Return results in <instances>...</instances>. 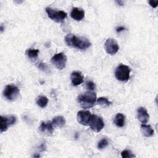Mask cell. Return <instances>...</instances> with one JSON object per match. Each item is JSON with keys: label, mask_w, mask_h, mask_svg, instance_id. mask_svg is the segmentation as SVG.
I'll return each instance as SVG.
<instances>
[{"label": "cell", "mask_w": 158, "mask_h": 158, "mask_svg": "<svg viewBox=\"0 0 158 158\" xmlns=\"http://www.w3.org/2000/svg\"><path fill=\"white\" fill-rule=\"evenodd\" d=\"M65 42L67 46L80 50H86L91 44L88 39L84 37L77 36L72 33H69L65 36Z\"/></svg>", "instance_id": "1"}, {"label": "cell", "mask_w": 158, "mask_h": 158, "mask_svg": "<svg viewBox=\"0 0 158 158\" xmlns=\"http://www.w3.org/2000/svg\"><path fill=\"white\" fill-rule=\"evenodd\" d=\"M77 101L83 109L91 108L93 107L96 101V94L91 91H86L80 94L77 98Z\"/></svg>", "instance_id": "2"}, {"label": "cell", "mask_w": 158, "mask_h": 158, "mask_svg": "<svg viewBox=\"0 0 158 158\" xmlns=\"http://www.w3.org/2000/svg\"><path fill=\"white\" fill-rule=\"evenodd\" d=\"M131 69L125 65L120 64L115 69V76L120 81H127L130 78Z\"/></svg>", "instance_id": "3"}, {"label": "cell", "mask_w": 158, "mask_h": 158, "mask_svg": "<svg viewBox=\"0 0 158 158\" xmlns=\"http://www.w3.org/2000/svg\"><path fill=\"white\" fill-rule=\"evenodd\" d=\"M45 10L48 14V16L51 20L57 23L62 22L67 16V14L63 10H57L49 7H46Z\"/></svg>", "instance_id": "4"}, {"label": "cell", "mask_w": 158, "mask_h": 158, "mask_svg": "<svg viewBox=\"0 0 158 158\" xmlns=\"http://www.w3.org/2000/svg\"><path fill=\"white\" fill-rule=\"evenodd\" d=\"M20 93L18 86L14 85H7L3 91V96L9 101L15 100Z\"/></svg>", "instance_id": "5"}, {"label": "cell", "mask_w": 158, "mask_h": 158, "mask_svg": "<svg viewBox=\"0 0 158 158\" xmlns=\"http://www.w3.org/2000/svg\"><path fill=\"white\" fill-rule=\"evenodd\" d=\"M67 60L66 55L63 52H59L52 56L51 59V62L57 69L62 70L65 67Z\"/></svg>", "instance_id": "6"}, {"label": "cell", "mask_w": 158, "mask_h": 158, "mask_svg": "<svg viewBox=\"0 0 158 158\" xmlns=\"http://www.w3.org/2000/svg\"><path fill=\"white\" fill-rule=\"evenodd\" d=\"M90 128L95 132H99L104 127L102 118L96 115H92L89 123Z\"/></svg>", "instance_id": "7"}, {"label": "cell", "mask_w": 158, "mask_h": 158, "mask_svg": "<svg viewBox=\"0 0 158 158\" xmlns=\"http://www.w3.org/2000/svg\"><path fill=\"white\" fill-rule=\"evenodd\" d=\"M104 46L106 52L110 55L116 54L119 49V46L117 42L113 38L107 39L105 42Z\"/></svg>", "instance_id": "8"}, {"label": "cell", "mask_w": 158, "mask_h": 158, "mask_svg": "<svg viewBox=\"0 0 158 158\" xmlns=\"http://www.w3.org/2000/svg\"><path fill=\"white\" fill-rule=\"evenodd\" d=\"M91 114L89 110H80L77 112V119L79 123L83 125H88L91 118Z\"/></svg>", "instance_id": "9"}, {"label": "cell", "mask_w": 158, "mask_h": 158, "mask_svg": "<svg viewBox=\"0 0 158 158\" xmlns=\"http://www.w3.org/2000/svg\"><path fill=\"white\" fill-rule=\"evenodd\" d=\"M16 122V117L14 115L8 117L1 116V132L6 131L9 126L14 125Z\"/></svg>", "instance_id": "10"}, {"label": "cell", "mask_w": 158, "mask_h": 158, "mask_svg": "<svg viewBox=\"0 0 158 158\" xmlns=\"http://www.w3.org/2000/svg\"><path fill=\"white\" fill-rule=\"evenodd\" d=\"M39 130L40 132L45 133L48 135H51L53 133L54 127L52 122H43L39 127Z\"/></svg>", "instance_id": "11"}, {"label": "cell", "mask_w": 158, "mask_h": 158, "mask_svg": "<svg viewBox=\"0 0 158 158\" xmlns=\"http://www.w3.org/2000/svg\"><path fill=\"white\" fill-rule=\"evenodd\" d=\"M138 119L142 123V124L146 123L149 118V115L145 107H140L137 110Z\"/></svg>", "instance_id": "12"}, {"label": "cell", "mask_w": 158, "mask_h": 158, "mask_svg": "<svg viewBox=\"0 0 158 158\" xmlns=\"http://www.w3.org/2000/svg\"><path fill=\"white\" fill-rule=\"evenodd\" d=\"M83 76L79 71H74L70 75V79L73 86H78L83 81Z\"/></svg>", "instance_id": "13"}, {"label": "cell", "mask_w": 158, "mask_h": 158, "mask_svg": "<svg viewBox=\"0 0 158 158\" xmlns=\"http://www.w3.org/2000/svg\"><path fill=\"white\" fill-rule=\"evenodd\" d=\"M70 16L73 19L80 21L85 17V11L81 8L73 7L71 10Z\"/></svg>", "instance_id": "14"}, {"label": "cell", "mask_w": 158, "mask_h": 158, "mask_svg": "<svg viewBox=\"0 0 158 158\" xmlns=\"http://www.w3.org/2000/svg\"><path fill=\"white\" fill-rule=\"evenodd\" d=\"M141 130L143 133V135L145 137H151L154 135V131L152 128L149 125L146 124H141Z\"/></svg>", "instance_id": "15"}, {"label": "cell", "mask_w": 158, "mask_h": 158, "mask_svg": "<svg viewBox=\"0 0 158 158\" xmlns=\"http://www.w3.org/2000/svg\"><path fill=\"white\" fill-rule=\"evenodd\" d=\"M125 116L121 113H118L115 115L114 120V123L118 127H122L125 124Z\"/></svg>", "instance_id": "16"}, {"label": "cell", "mask_w": 158, "mask_h": 158, "mask_svg": "<svg viewBox=\"0 0 158 158\" xmlns=\"http://www.w3.org/2000/svg\"><path fill=\"white\" fill-rule=\"evenodd\" d=\"M52 123L53 125H54L56 127L62 128L63 127L65 124V120L62 116H57L54 118H53L52 120Z\"/></svg>", "instance_id": "17"}, {"label": "cell", "mask_w": 158, "mask_h": 158, "mask_svg": "<svg viewBox=\"0 0 158 158\" xmlns=\"http://www.w3.org/2000/svg\"><path fill=\"white\" fill-rule=\"evenodd\" d=\"M36 102L38 104V106H40V107L44 108L48 105V99L45 96H40L37 98V99L36 101Z\"/></svg>", "instance_id": "18"}, {"label": "cell", "mask_w": 158, "mask_h": 158, "mask_svg": "<svg viewBox=\"0 0 158 158\" xmlns=\"http://www.w3.org/2000/svg\"><path fill=\"white\" fill-rule=\"evenodd\" d=\"M26 55L28 56L29 59H36L39 53V50L38 49H28L26 52Z\"/></svg>", "instance_id": "19"}, {"label": "cell", "mask_w": 158, "mask_h": 158, "mask_svg": "<svg viewBox=\"0 0 158 158\" xmlns=\"http://www.w3.org/2000/svg\"><path fill=\"white\" fill-rule=\"evenodd\" d=\"M97 103L100 105L102 107H107L109 106L111 104L112 102L109 101L107 98H104V97H100L97 100Z\"/></svg>", "instance_id": "20"}, {"label": "cell", "mask_w": 158, "mask_h": 158, "mask_svg": "<svg viewBox=\"0 0 158 158\" xmlns=\"http://www.w3.org/2000/svg\"><path fill=\"white\" fill-rule=\"evenodd\" d=\"M108 141L106 138H103L101 139L98 143L97 147L99 149H102L104 148H105L107 145H108Z\"/></svg>", "instance_id": "21"}, {"label": "cell", "mask_w": 158, "mask_h": 158, "mask_svg": "<svg viewBox=\"0 0 158 158\" xmlns=\"http://www.w3.org/2000/svg\"><path fill=\"white\" fill-rule=\"evenodd\" d=\"M121 156L123 158H130V157H136L129 150H123V151L121 152Z\"/></svg>", "instance_id": "22"}, {"label": "cell", "mask_w": 158, "mask_h": 158, "mask_svg": "<svg viewBox=\"0 0 158 158\" xmlns=\"http://www.w3.org/2000/svg\"><path fill=\"white\" fill-rule=\"evenodd\" d=\"M86 87L89 91H93L96 88L95 83L92 81H87L86 82Z\"/></svg>", "instance_id": "23"}, {"label": "cell", "mask_w": 158, "mask_h": 158, "mask_svg": "<svg viewBox=\"0 0 158 158\" xmlns=\"http://www.w3.org/2000/svg\"><path fill=\"white\" fill-rule=\"evenodd\" d=\"M38 67L40 69H41V70H43V71H44V72H46V70L48 69L47 65H46V64L43 63V62L39 63V64H38Z\"/></svg>", "instance_id": "24"}, {"label": "cell", "mask_w": 158, "mask_h": 158, "mask_svg": "<svg viewBox=\"0 0 158 158\" xmlns=\"http://www.w3.org/2000/svg\"><path fill=\"white\" fill-rule=\"evenodd\" d=\"M149 4L153 8H156L157 6V4H158V1L157 0V1L150 0V1H149Z\"/></svg>", "instance_id": "25"}, {"label": "cell", "mask_w": 158, "mask_h": 158, "mask_svg": "<svg viewBox=\"0 0 158 158\" xmlns=\"http://www.w3.org/2000/svg\"><path fill=\"white\" fill-rule=\"evenodd\" d=\"M46 146L45 143H43L39 146V148H40V151H43L46 150Z\"/></svg>", "instance_id": "26"}, {"label": "cell", "mask_w": 158, "mask_h": 158, "mask_svg": "<svg viewBox=\"0 0 158 158\" xmlns=\"http://www.w3.org/2000/svg\"><path fill=\"white\" fill-rule=\"evenodd\" d=\"M125 30V27L120 26V27H117V28H116V31H117V33H120V32H121V31H123V30Z\"/></svg>", "instance_id": "27"}, {"label": "cell", "mask_w": 158, "mask_h": 158, "mask_svg": "<svg viewBox=\"0 0 158 158\" xmlns=\"http://www.w3.org/2000/svg\"><path fill=\"white\" fill-rule=\"evenodd\" d=\"M116 2L118 4V5H120V6H123V1H116Z\"/></svg>", "instance_id": "28"}, {"label": "cell", "mask_w": 158, "mask_h": 158, "mask_svg": "<svg viewBox=\"0 0 158 158\" xmlns=\"http://www.w3.org/2000/svg\"><path fill=\"white\" fill-rule=\"evenodd\" d=\"M3 30H4V28H3V25H1V33L3 31Z\"/></svg>", "instance_id": "29"}, {"label": "cell", "mask_w": 158, "mask_h": 158, "mask_svg": "<svg viewBox=\"0 0 158 158\" xmlns=\"http://www.w3.org/2000/svg\"><path fill=\"white\" fill-rule=\"evenodd\" d=\"M40 156L38 154V155H37V154H35L34 156H33V157H39Z\"/></svg>", "instance_id": "30"}]
</instances>
